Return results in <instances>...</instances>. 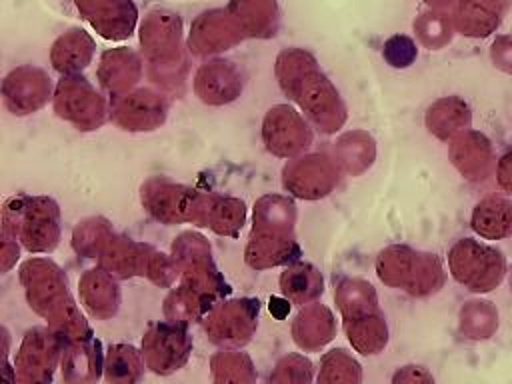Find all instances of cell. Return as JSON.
<instances>
[{
	"mask_svg": "<svg viewBox=\"0 0 512 384\" xmlns=\"http://www.w3.org/2000/svg\"><path fill=\"white\" fill-rule=\"evenodd\" d=\"M448 264L456 282L466 286L470 292H492L506 276L504 254L490 244L474 238H462L450 248Z\"/></svg>",
	"mask_w": 512,
	"mask_h": 384,
	"instance_id": "1",
	"label": "cell"
},
{
	"mask_svg": "<svg viewBox=\"0 0 512 384\" xmlns=\"http://www.w3.org/2000/svg\"><path fill=\"white\" fill-rule=\"evenodd\" d=\"M192 340L180 324H154L142 340V354L148 368L156 374H172L184 366Z\"/></svg>",
	"mask_w": 512,
	"mask_h": 384,
	"instance_id": "2",
	"label": "cell"
},
{
	"mask_svg": "<svg viewBox=\"0 0 512 384\" xmlns=\"http://www.w3.org/2000/svg\"><path fill=\"white\" fill-rule=\"evenodd\" d=\"M84 18L104 36L122 40L132 34L136 6L132 0H74Z\"/></svg>",
	"mask_w": 512,
	"mask_h": 384,
	"instance_id": "3",
	"label": "cell"
},
{
	"mask_svg": "<svg viewBox=\"0 0 512 384\" xmlns=\"http://www.w3.org/2000/svg\"><path fill=\"white\" fill-rule=\"evenodd\" d=\"M450 158L464 178L480 182L490 174L494 164L492 142L482 132L466 130L452 140Z\"/></svg>",
	"mask_w": 512,
	"mask_h": 384,
	"instance_id": "4",
	"label": "cell"
},
{
	"mask_svg": "<svg viewBox=\"0 0 512 384\" xmlns=\"http://www.w3.org/2000/svg\"><path fill=\"white\" fill-rule=\"evenodd\" d=\"M504 12V0H460L452 22L460 34L484 38L500 26Z\"/></svg>",
	"mask_w": 512,
	"mask_h": 384,
	"instance_id": "5",
	"label": "cell"
},
{
	"mask_svg": "<svg viewBox=\"0 0 512 384\" xmlns=\"http://www.w3.org/2000/svg\"><path fill=\"white\" fill-rule=\"evenodd\" d=\"M470 226L484 240L512 236V202L504 196H486L474 206Z\"/></svg>",
	"mask_w": 512,
	"mask_h": 384,
	"instance_id": "6",
	"label": "cell"
},
{
	"mask_svg": "<svg viewBox=\"0 0 512 384\" xmlns=\"http://www.w3.org/2000/svg\"><path fill=\"white\" fill-rule=\"evenodd\" d=\"M92 50H94L92 38L84 30L72 28L66 34H62L52 46L54 68L60 72L80 70L90 62Z\"/></svg>",
	"mask_w": 512,
	"mask_h": 384,
	"instance_id": "7",
	"label": "cell"
},
{
	"mask_svg": "<svg viewBox=\"0 0 512 384\" xmlns=\"http://www.w3.org/2000/svg\"><path fill=\"white\" fill-rule=\"evenodd\" d=\"M472 118L468 104L458 96H448L434 102L428 110V126L438 138H448L450 134L464 128Z\"/></svg>",
	"mask_w": 512,
	"mask_h": 384,
	"instance_id": "8",
	"label": "cell"
},
{
	"mask_svg": "<svg viewBox=\"0 0 512 384\" xmlns=\"http://www.w3.org/2000/svg\"><path fill=\"white\" fill-rule=\"evenodd\" d=\"M498 330V310L488 300H470L460 310V332L470 340L492 338Z\"/></svg>",
	"mask_w": 512,
	"mask_h": 384,
	"instance_id": "9",
	"label": "cell"
},
{
	"mask_svg": "<svg viewBox=\"0 0 512 384\" xmlns=\"http://www.w3.org/2000/svg\"><path fill=\"white\" fill-rule=\"evenodd\" d=\"M138 350L128 344H114L106 354L104 378L108 384H138L142 378Z\"/></svg>",
	"mask_w": 512,
	"mask_h": 384,
	"instance_id": "10",
	"label": "cell"
},
{
	"mask_svg": "<svg viewBox=\"0 0 512 384\" xmlns=\"http://www.w3.org/2000/svg\"><path fill=\"white\" fill-rule=\"evenodd\" d=\"M414 30L418 34V38L430 46V48H442L446 42H450L452 36V24L450 18L446 14H438V12H430V14H422L416 22H414Z\"/></svg>",
	"mask_w": 512,
	"mask_h": 384,
	"instance_id": "11",
	"label": "cell"
},
{
	"mask_svg": "<svg viewBox=\"0 0 512 384\" xmlns=\"http://www.w3.org/2000/svg\"><path fill=\"white\" fill-rule=\"evenodd\" d=\"M384 56L392 66L404 68L416 58V46L408 36H392L384 46Z\"/></svg>",
	"mask_w": 512,
	"mask_h": 384,
	"instance_id": "12",
	"label": "cell"
},
{
	"mask_svg": "<svg viewBox=\"0 0 512 384\" xmlns=\"http://www.w3.org/2000/svg\"><path fill=\"white\" fill-rule=\"evenodd\" d=\"M490 56L498 70L512 74V36H498L492 44Z\"/></svg>",
	"mask_w": 512,
	"mask_h": 384,
	"instance_id": "13",
	"label": "cell"
},
{
	"mask_svg": "<svg viewBox=\"0 0 512 384\" xmlns=\"http://www.w3.org/2000/svg\"><path fill=\"white\" fill-rule=\"evenodd\" d=\"M392 384H434V378L424 366L410 364L394 374Z\"/></svg>",
	"mask_w": 512,
	"mask_h": 384,
	"instance_id": "14",
	"label": "cell"
},
{
	"mask_svg": "<svg viewBox=\"0 0 512 384\" xmlns=\"http://www.w3.org/2000/svg\"><path fill=\"white\" fill-rule=\"evenodd\" d=\"M496 184L506 194H512V148L496 160Z\"/></svg>",
	"mask_w": 512,
	"mask_h": 384,
	"instance_id": "15",
	"label": "cell"
},
{
	"mask_svg": "<svg viewBox=\"0 0 512 384\" xmlns=\"http://www.w3.org/2000/svg\"><path fill=\"white\" fill-rule=\"evenodd\" d=\"M426 4H430V6H434V8H448V6H458L460 4V0H424Z\"/></svg>",
	"mask_w": 512,
	"mask_h": 384,
	"instance_id": "16",
	"label": "cell"
},
{
	"mask_svg": "<svg viewBox=\"0 0 512 384\" xmlns=\"http://www.w3.org/2000/svg\"><path fill=\"white\" fill-rule=\"evenodd\" d=\"M510 290H512V270H510Z\"/></svg>",
	"mask_w": 512,
	"mask_h": 384,
	"instance_id": "17",
	"label": "cell"
}]
</instances>
